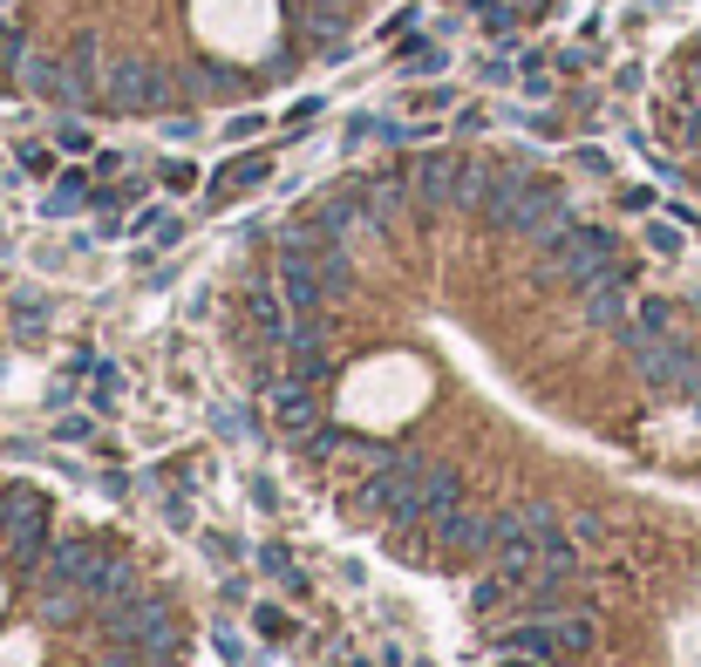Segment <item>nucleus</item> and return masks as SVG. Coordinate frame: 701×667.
Wrapping results in <instances>:
<instances>
[{
	"mask_svg": "<svg viewBox=\"0 0 701 667\" xmlns=\"http://www.w3.org/2000/svg\"><path fill=\"white\" fill-rule=\"evenodd\" d=\"M694 409H701V396H694Z\"/></svg>",
	"mask_w": 701,
	"mask_h": 667,
	"instance_id": "cd10ccee",
	"label": "nucleus"
},
{
	"mask_svg": "<svg viewBox=\"0 0 701 667\" xmlns=\"http://www.w3.org/2000/svg\"><path fill=\"white\" fill-rule=\"evenodd\" d=\"M164 184L171 191H191V184H198V171H191V164H164Z\"/></svg>",
	"mask_w": 701,
	"mask_h": 667,
	"instance_id": "b1692460",
	"label": "nucleus"
},
{
	"mask_svg": "<svg viewBox=\"0 0 701 667\" xmlns=\"http://www.w3.org/2000/svg\"><path fill=\"white\" fill-rule=\"evenodd\" d=\"M89 600H83V585H42V620H83Z\"/></svg>",
	"mask_w": 701,
	"mask_h": 667,
	"instance_id": "4468645a",
	"label": "nucleus"
},
{
	"mask_svg": "<svg viewBox=\"0 0 701 667\" xmlns=\"http://www.w3.org/2000/svg\"><path fill=\"white\" fill-rule=\"evenodd\" d=\"M116 667H177V660H143V654H116Z\"/></svg>",
	"mask_w": 701,
	"mask_h": 667,
	"instance_id": "a878e982",
	"label": "nucleus"
},
{
	"mask_svg": "<svg viewBox=\"0 0 701 667\" xmlns=\"http://www.w3.org/2000/svg\"><path fill=\"white\" fill-rule=\"evenodd\" d=\"M552 634H559V654H593L600 626H593V613H565V620H552Z\"/></svg>",
	"mask_w": 701,
	"mask_h": 667,
	"instance_id": "ddd939ff",
	"label": "nucleus"
},
{
	"mask_svg": "<svg viewBox=\"0 0 701 667\" xmlns=\"http://www.w3.org/2000/svg\"><path fill=\"white\" fill-rule=\"evenodd\" d=\"M55 437H62V443H89V437H96V416H62Z\"/></svg>",
	"mask_w": 701,
	"mask_h": 667,
	"instance_id": "aec40b11",
	"label": "nucleus"
},
{
	"mask_svg": "<svg viewBox=\"0 0 701 667\" xmlns=\"http://www.w3.org/2000/svg\"><path fill=\"white\" fill-rule=\"evenodd\" d=\"M103 103L123 109V116H150V109L171 103V75L158 62H143V55H116L103 68Z\"/></svg>",
	"mask_w": 701,
	"mask_h": 667,
	"instance_id": "7ed1b4c3",
	"label": "nucleus"
},
{
	"mask_svg": "<svg viewBox=\"0 0 701 667\" xmlns=\"http://www.w3.org/2000/svg\"><path fill=\"white\" fill-rule=\"evenodd\" d=\"M103 634H109V647H116V654L177 660V620H171V606H164V600H150V593H137V600H123L116 613H103Z\"/></svg>",
	"mask_w": 701,
	"mask_h": 667,
	"instance_id": "f03ea898",
	"label": "nucleus"
},
{
	"mask_svg": "<svg viewBox=\"0 0 701 667\" xmlns=\"http://www.w3.org/2000/svg\"><path fill=\"white\" fill-rule=\"evenodd\" d=\"M266 409H272V422H280L293 443L306 437V429H321V416H314V381H293V375L266 381Z\"/></svg>",
	"mask_w": 701,
	"mask_h": 667,
	"instance_id": "0eeeda50",
	"label": "nucleus"
},
{
	"mask_svg": "<svg viewBox=\"0 0 701 667\" xmlns=\"http://www.w3.org/2000/svg\"><path fill=\"white\" fill-rule=\"evenodd\" d=\"M164 518H171L177 531H191V504H184V497H171V504H164Z\"/></svg>",
	"mask_w": 701,
	"mask_h": 667,
	"instance_id": "393cba45",
	"label": "nucleus"
},
{
	"mask_svg": "<svg viewBox=\"0 0 701 667\" xmlns=\"http://www.w3.org/2000/svg\"><path fill=\"white\" fill-rule=\"evenodd\" d=\"M259 566H266L272 579H287V585H293V593H306V572L293 566V552H287V545H266V552H259Z\"/></svg>",
	"mask_w": 701,
	"mask_h": 667,
	"instance_id": "dca6fc26",
	"label": "nucleus"
},
{
	"mask_svg": "<svg viewBox=\"0 0 701 667\" xmlns=\"http://www.w3.org/2000/svg\"><path fill=\"white\" fill-rule=\"evenodd\" d=\"M0 538H8V491H0Z\"/></svg>",
	"mask_w": 701,
	"mask_h": 667,
	"instance_id": "bb28decb",
	"label": "nucleus"
},
{
	"mask_svg": "<svg viewBox=\"0 0 701 667\" xmlns=\"http://www.w3.org/2000/svg\"><path fill=\"white\" fill-rule=\"evenodd\" d=\"M579 313L593 327H619L634 313V266H606L593 287H579Z\"/></svg>",
	"mask_w": 701,
	"mask_h": 667,
	"instance_id": "423d86ee",
	"label": "nucleus"
},
{
	"mask_svg": "<svg viewBox=\"0 0 701 667\" xmlns=\"http://www.w3.org/2000/svg\"><path fill=\"white\" fill-rule=\"evenodd\" d=\"M89 198V177L83 171H68L62 184H55V198H48V212H75V205H83Z\"/></svg>",
	"mask_w": 701,
	"mask_h": 667,
	"instance_id": "f3484780",
	"label": "nucleus"
},
{
	"mask_svg": "<svg viewBox=\"0 0 701 667\" xmlns=\"http://www.w3.org/2000/svg\"><path fill=\"white\" fill-rule=\"evenodd\" d=\"M218 429H225L231 443H246V437H252V416H246V409H218Z\"/></svg>",
	"mask_w": 701,
	"mask_h": 667,
	"instance_id": "5701e85b",
	"label": "nucleus"
},
{
	"mask_svg": "<svg viewBox=\"0 0 701 667\" xmlns=\"http://www.w3.org/2000/svg\"><path fill=\"white\" fill-rule=\"evenodd\" d=\"M34 634H8V647H0V667H34Z\"/></svg>",
	"mask_w": 701,
	"mask_h": 667,
	"instance_id": "6ab92c4d",
	"label": "nucleus"
},
{
	"mask_svg": "<svg viewBox=\"0 0 701 667\" xmlns=\"http://www.w3.org/2000/svg\"><path fill=\"white\" fill-rule=\"evenodd\" d=\"M456 177H463V157H450V150H422L416 164H409V198H416V212L430 218V212L456 205Z\"/></svg>",
	"mask_w": 701,
	"mask_h": 667,
	"instance_id": "39448f33",
	"label": "nucleus"
},
{
	"mask_svg": "<svg viewBox=\"0 0 701 667\" xmlns=\"http://www.w3.org/2000/svg\"><path fill=\"white\" fill-rule=\"evenodd\" d=\"M572 572H579V545L565 531H552V538H544V559H538V585H559Z\"/></svg>",
	"mask_w": 701,
	"mask_h": 667,
	"instance_id": "f8f14e48",
	"label": "nucleus"
},
{
	"mask_svg": "<svg viewBox=\"0 0 701 667\" xmlns=\"http://www.w3.org/2000/svg\"><path fill=\"white\" fill-rule=\"evenodd\" d=\"M647 246H654L660 259H675V252H681V232H675V225H647Z\"/></svg>",
	"mask_w": 701,
	"mask_h": 667,
	"instance_id": "4be33fe9",
	"label": "nucleus"
},
{
	"mask_svg": "<svg viewBox=\"0 0 701 667\" xmlns=\"http://www.w3.org/2000/svg\"><path fill=\"white\" fill-rule=\"evenodd\" d=\"M252 626H259L266 641H293V620H287L280 606H259V613H252Z\"/></svg>",
	"mask_w": 701,
	"mask_h": 667,
	"instance_id": "a211bd4d",
	"label": "nucleus"
},
{
	"mask_svg": "<svg viewBox=\"0 0 701 667\" xmlns=\"http://www.w3.org/2000/svg\"><path fill=\"white\" fill-rule=\"evenodd\" d=\"M504 593H511V585H504V579L490 572V579L477 585V593H471V606H477V613H490V606H504Z\"/></svg>",
	"mask_w": 701,
	"mask_h": 667,
	"instance_id": "412c9836",
	"label": "nucleus"
},
{
	"mask_svg": "<svg viewBox=\"0 0 701 667\" xmlns=\"http://www.w3.org/2000/svg\"><path fill=\"white\" fill-rule=\"evenodd\" d=\"M287 375L321 388V381H327V347H321V341H314V347H293V355H287Z\"/></svg>",
	"mask_w": 701,
	"mask_h": 667,
	"instance_id": "2eb2a0df",
	"label": "nucleus"
},
{
	"mask_svg": "<svg viewBox=\"0 0 701 667\" xmlns=\"http://www.w3.org/2000/svg\"><path fill=\"white\" fill-rule=\"evenodd\" d=\"M640 381L654 388V396H701V355H694V347L681 341V334H660V341H647L640 347Z\"/></svg>",
	"mask_w": 701,
	"mask_h": 667,
	"instance_id": "20e7f679",
	"label": "nucleus"
},
{
	"mask_svg": "<svg viewBox=\"0 0 701 667\" xmlns=\"http://www.w3.org/2000/svg\"><path fill=\"white\" fill-rule=\"evenodd\" d=\"M538 559H544V538H531L525 525L511 538H497V552H490V572L504 585H538Z\"/></svg>",
	"mask_w": 701,
	"mask_h": 667,
	"instance_id": "9d476101",
	"label": "nucleus"
},
{
	"mask_svg": "<svg viewBox=\"0 0 701 667\" xmlns=\"http://www.w3.org/2000/svg\"><path fill=\"white\" fill-rule=\"evenodd\" d=\"M83 600H89V613H96V620H103V613H116L123 600H137V566L103 552V566L83 579Z\"/></svg>",
	"mask_w": 701,
	"mask_h": 667,
	"instance_id": "6e6552de",
	"label": "nucleus"
},
{
	"mask_svg": "<svg viewBox=\"0 0 701 667\" xmlns=\"http://www.w3.org/2000/svg\"><path fill=\"white\" fill-rule=\"evenodd\" d=\"M96 566H103V538H55L42 579H48V585H83Z\"/></svg>",
	"mask_w": 701,
	"mask_h": 667,
	"instance_id": "1a4fd4ad",
	"label": "nucleus"
},
{
	"mask_svg": "<svg viewBox=\"0 0 701 667\" xmlns=\"http://www.w3.org/2000/svg\"><path fill=\"white\" fill-rule=\"evenodd\" d=\"M497 654H538V660H559L552 620H531V626H511V634H497Z\"/></svg>",
	"mask_w": 701,
	"mask_h": 667,
	"instance_id": "9b49d317",
	"label": "nucleus"
},
{
	"mask_svg": "<svg viewBox=\"0 0 701 667\" xmlns=\"http://www.w3.org/2000/svg\"><path fill=\"white\" fill-rule=\"evenodd\" d=\"M191 28L212 55H231V62H259L280 34V8L272 0H191Z\"/></svg>",
	"mask_w": 701,
	"mask_h": 667,
	"instance_id": "f257e3e1",
	"label": "nucleus"
}]
</instances>
